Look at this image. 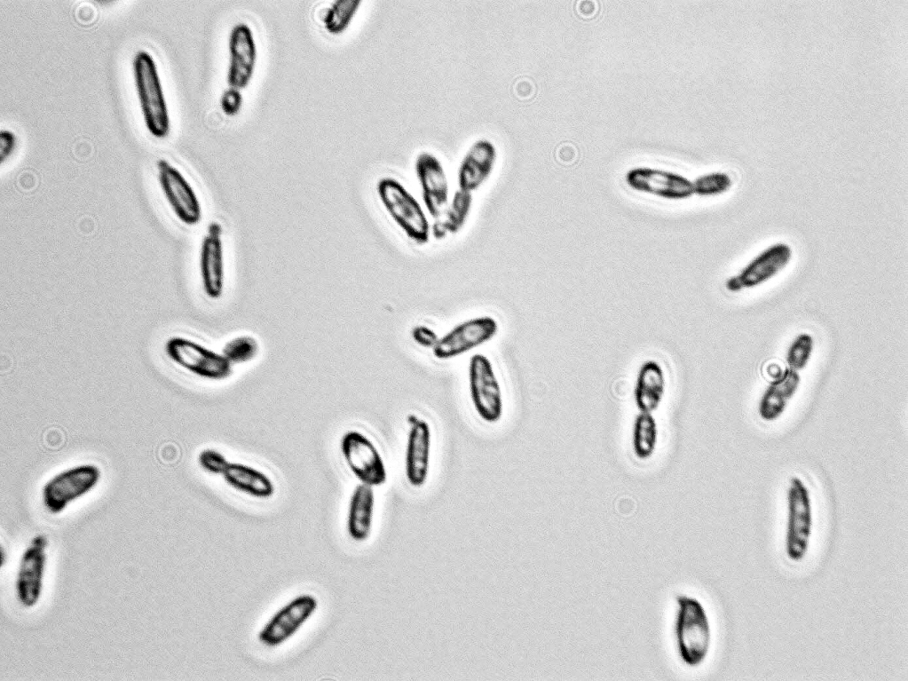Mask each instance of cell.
<instances>
[{"label": "cell", "mask_w": 908, "mask_h": 681, "mask_svg": "<svg viewBox=\"0 0 908 681\" xmlns=\"http://www.w3.org/2000/svg\"><path fill=\"white\" fill-rule=\"evenodd\" d=\"M137 96L147 131L156 138L165 137L170 126L168 105L154 56L138 49L131 60Z\"/></svg>", "instance_id": "cell-1"}, {"label": "cell", "mask_w": 908, "mask_h": 681, "mask_svg": "<svg viewBox=\"0 0 908 681\" xmlns=\"http://www.w3.org/2000/svg\"><path fill=\"white\" fill-rule=\"evenodd\" d=\"M675 637L678 654L689 667L702 664L711 645V627L702 603L694 597L675 596Z\"/></svg>", "instance_id": "cell-2"}, {"label": "cell", "mask_w": 908, "mask_h": 681, "mask_svg": "<svg viewBox=\"0 0 908 681\" xmlns=\"http://www.w3.org/2000/svg\"><path fill=\"white\" fill-rule=\"evenodd\" d=\"M101 477L100 467L93 463L75 464L54 473L42 486L43 507L50 515L62 514L71 503L92 492Z\"/></svg>", "instance_id": "cell-3"}, {"label": "cell", "mask_w": 908, "mask_h": 681, "mask_svg": "<svg viewBox=\"0 0 908 681\" xmlns=\"http://www.w3.org/2000/svg\"><path fill=\"white\" fill-rule=\"evenodd\" d=\"M376 190L384 209L406 235L417 244L427 243L430 233L429 221L406 186L394 178L384 177L378 180Z\"/></svg>", "instance_id": "cell-4"}, {"label": "cell", "mask_w": 908, "mask_h": 681, "mask_svg": "<svg viewBox=\"0 0 908 681\" xmlns=\"http://www.w3.org/2000/svg\"><path fill=\"white\" fill-rule=\"evenodd\" d=\"M786 508V554L791 561L801 562L809 548L814 516L810 491L798 476H794L789 480Z\"/></svg>", "instance_id": "cell-5"}, {"label": "cell", "mask_w": 908, "mask_h": 681, "mask_svg": "<svg viewBox=\"0 0 908 681\" xmlns=\"http://www.w3.org/2000/svg\"><path fill=\"white\" fill-rule=\"evenodd\" d=\"M164 352L175 365L201 379L222 381L233 374V365L222 353L185 337L168 338Z\"/></svg>", "instance_id": "cell-6"}, {"label": "cell", "mask_w": 908, "mask_h": 681, "mask_svg": "<svg viewBox=\"0 0 908 681\" xmlns=\"http://www.w3.org/2000/svg\"><path fill=\"white\" fill-rule=\"evenodd\" d=\"M49 540L44 534L35 535L20 556L14 580L18 603L32 609L41 600L48 559Z\"/></svg>", "instance_id": "cell-7"}, {"label": "cell", "mask_w": 908, "mask_h": 681, "mask_svg": "<svg viewBox=\"0 0 908 681\" xmlns=\"http://www.w3.org/2000/svg\"><path fill=\"white\" fill-rule=\"evenodd\" d=\"M470 396L478 416L487 424L499 422L503 415V398L491 360L484 354L472 355L468 366Z\"/></svg>", "instance_id": "cell-8"}, {"label": "cell", "mask_w": 908, "mask_h": 681, "mask_svg": "<svg viewBox=\"0 0 908 681\" xmlns=\"http://www.w3.org/2000/svg\"><path fill=\"white\" fill-rule=\"evenodd\" d=\"M161 190L176 218L184 225L196 226L201 220L200 199L186 176L164 158L156 161Z\"/></svg>", "instance_id": "cell-9"}, {"label": "cell", "mask_w": 908, "mask_h": 681, "mask_svg": "<svg viewBox=\"0 0 908 681\" xmlns=\"http://www.w3.org/2000/svg\"><path fill=\"white\" fill-rule=\"evenodd\" d=\"M340 449L346 465L360 483L379 487L387 480L384 461L373 441L362 432L349 430L343 433Z\"/></svg>", "instance_id": "cell-10"}, {"label": "cell", "mask_w": 908, "mask_h": 681, "mask_svg": "<svg viewBox=\"0 0 908 681\" xmlns=\"http://www.w3.org/2000/svg\"><path fill=\"white\" fill-rule=\"evenodd\" d=\"M793 249L786 242H775L763 249L749 260L737 274L725 281L730 292L762 286L779 274L790 264Z\"/></svg>", "instance_id": "cell-11"}, {"label": "cell", "mask_w": 908, "mask_h": 681, "mask_svg": "<svg viewBox=\"0 0 908 681\" xmlns=\"http://www.w3.org/2000/svg\"><path fill=\"white\" fill-rule=\"evenodd\" d=\"M317 598L301 594L277 610L258 633V640L268 647H277L290 639L313 615Z\"/></svg>", "instance_id": "cell-12"}, {"label": "cell", "mask_w": 908, "mask_h": 681, "mask_svg": "<svg viewBox=\"0 0 908 681\" xmlns=\"http://www.w3.org/2000/svg\"><path fill=\"white\" fill-rule=\"evenodd\" d=\"M497 332L498 323L491 316L466 320L438 338L433 355L438 360L456 358L487 343Z\"/></svg>", "instance_id": "cell-13"}, {"label": "cell", "mask_w": 908, "mask_h": 681, "mask_svg": "<svg viewBox=\"0 0 908 681\" xmlns=\"http://www.w3.org/2000/svg\"><path fill=\"white\" fill-rule=\"evenodd\" d=\"M625 181L634 190L667 200H683L694 194L692 180L662 168L633 167L626 172Z\"/></svg>", "instance_id": "cell-14"}, {"label": "cell", "mask_w": 908, "mask_h": 681, "mask_svg": "<svg viewBox=\"0 0 908 681\" xmlns=\"http://www.w3.org/2000/svg\"><path fill=\"white\" fill-rule=\"evenodd\" d=\"M228 86L242 89L250 82L257 59V46L251 27L245 21L234 23L228 34Z\"/></svg>", "instance_id": "cell-15"}, {"label": "cell", "mask_w": 908, "mask_h": 681, "mask_svg": "<svg viewBox=\"0 0 908 681\" xmlns=\"http://www.w3.org/2000/svg\"><path fill=\"white\" fill-rule=\"evenodd\" d=\"M415 168L424 205L430 215L438 218L448 204L449 184L445 168L435 154L427 151L417 154Z\"/></svg>", "instance_id": "cell-16"}, {"label": "cell", "mask_w": 908, "mask_h": 681, "mask_svg": "<svg viewBox=\"0 0 908 681\" xmlns=\"http://www.w3.org/2000/svg\"><path fill=\"white\" fill-rule=\"evenodd\" d=\"M222 226L212 222L207 228L200 249L199 267L202 289L210 299H218L225 286V257Z\"/></svg>", "instance_id": "cell-17"}, {"label": "cell", "mask_w": 908, "mask_h": 681, "mask_svg": "<svg viewBox=\"0 0 908 681\" xmlns=\"http://www.w3.org/2000/svg\"><path fill=\"white\" fill-rule=\"evenodd\" d=\"M497 158L494 144L487 139L475 140L463 154L457 170L459 189L472 193L491 174Z\"/></svg>", "instance_id": "cell-18"}, {"label": "cell", "mask_w": 908, "mask_h": 681, "mask_svg": "<svg viewBox=\"0 0 908 681\" xmlns=\"http://www.w3.org/2000/svg\"><path fill=\"white\" fill-rule=\"evenodd\" d=\"M431 447L430 424L416 419L410 425L405 452V473L414 487H422L428 478Z\"/></svg>", "instance_id": "cell-19"}, {"label": "cell", "mask_w": 908, "mask_h": 681, "mask_svg": "<svg viewBox=\"0 0 908 681\" xmlns=\"http://www.w3.org/2000/svg\"><path fill=\"white\" fill-rule=\"evenodd\" d=\"M801 377L799 372L789 368H784L772 378L762 393L757 414L762 421L773 423L786 411L790 402L799 392Z\"/></svg>", "instance_id": "cell-20"}, {"label": "cell", "mask_w": 908, "mask_h": 681, "mask_svg": "<svg viewBox=\"0 0 908 681\" xmlns=\"http://www.w3.org/2000/svg\"><path fill=\"white\" fill-rule=\"evenodd\" d=\"M373 487L360 483L351 495L347 513V532L355 542H365L372 530L375 511Z\"/></svg>", "instance_id": "cell-21"}, {"label": "cell", "mask_w": 908, "mask_h": 681, "mask_svg": "<svg viewBox=\"0 0 908 681\" xmlns=\"http://www.w3.org/2000/svg\"><path fill=\"white\" fill-rule=\"evenodd\" d=\"M222 477L230 487L254 498L268 499L275 492L274 484L267 474L242 463H229Z\"/></svg>", "instance_id": "cell-22"}, {"label": "cell", "mask_w": 908, "mask_h": 681, "mask_svg": "<svg viewBox=\"0 0 908 681\" xmlns=\"http://www.w3.org/2000/svg\"><path fill=\"white\" fill-rule=\"evenodd\" d=\"M665 392L664 373L654 360L640 368L635 388V401L641 413L650 414L659 405Z\"/></svg>", "instance_id": "cell-23"}, {"label": "cell", "mask_w": 908, "mask_h": 681, "mask_svg": "<svg viewBox=\"0 0 908 681\" xmlns=\"http://www.w3.org/2000/svg\"><path fill=\"white\" fill-rule=\"evenodd\" d=\"M472 201V193L456 190L443 213L433 223V236L442 240L458 233L470 215Z\"/></svg>", "instance_id": "cell-24"}, {"label": "cell", "mask_w": 908, "mask_h": 681, "mask_svg": "<svg viewBox=\"0 0 908 681\" xmlns=\"http://www.w3.org/2000/svg\"><path fill=\"white\" fill-rule=\"evenodd\" d=\"M361 0H333L325 9L321 21L331 34L343 32L359 9Z\"/></svg>", "instance_id": "cell-25"}, {"label": "cell", "mask_w": 908, "mask_h": 681, "mask_svg": "<svg viewBox=\"0 0 908 681\" xmlns=\"http://www.w3.org/2000/svg\"><path fill=\"white\" fill-rule=\"evenodd\" d=\"M656 422L650 414L642 413L634 424L633 447L636 455L644 459L649 457L656 445Z\"/></svg>", "instance_id": "cell-26"}, {"label": "cell", "mask_w": 908, "mask_h": 681, "mask_svg": "<svg viewBox=\"0 0 908 681\" xmlns=\"http://www.w3.org/2000/svg\"><path fill=\"white\" fill-rule=\"evenodd\" d=\"M815 340L810 333L801 332L789 344L785 359L788 368L797 372L805 369L814 352Z\"/></svg>", "instance_id": "cell-27"}, {"label": "cell", "mask_w": 908, "mask_h": 681, "mask_svg": "<svg viewBox=\"0 0 908 681\" xmlns=\"http://www.w3.org/2000/svg\"><path fill=\"white\" fill-rule=\"evenodd\" d=\"M259 351L257 340L250 335L234 337L225 343L221 353L232 364H244L254 360Z\"/></svg>", "instance_id": "cell-28"}, {"label": "cell", "mask_w": 908, "mask_h": 681, "mask_svg": "<svg viewBox=\"0 0 908 681\" xmlns=\"http://www.w3.org/2000/svg\"><path fill=\"white\" fill-rule=\"evenodd\" d=\"M692 184L694 194L710 196L727 192L732 186V180L724 171H711L698 176Z\"/></svg>", "instance_id": "cell-29"}, {"label": "cell", "mask_w": 908, "mask_h": 681, "mask_svg": "<svg viewBox=\"0 0 908 681\" xmlns=\"http://www.w3.org/2000/svg\"><path fill=\"white\" fill-rule=\"evenodd\" d=\"M200 468L207 473L222 475L229 464L227 458L218 450L204 448L197 456Z\"/></svg>", "instance_id": "cell-30"}, {"label": "cell", "mask_w": 908, "mask_h": 681, "mask_svg": "<svg viewBox=\"0 0 908 681\" xmlns=\"http://www.w3.org/2000/svg\"><path fill=\"white\" fill-rule=\"evenodd\" d=\"M242 99L240 89L228 86L220 96V106L225 113L233 115L240 110Z\"/></svg>", "instance_id": "cell-31"}, {"label": "cell", "mask_w": 908, "mask_h": 681, "mask_svg": "<svg viewBox=\"0 0 908 681\" xmlns=\"http://www.w3.org/2000/svg\"><path fill=\"white\" fill-rule=\"evenodd\" d=\"M412 337L417 344L431 349L439 338L431 329L423 325L415 326L412 330Z\"/></svg>", "instance_id": "cell-32"}, {"label": "cell", "mask_w": 908, "mask_h": 681, "mask_svg": "<svg viewBox=\"0 0 908 681\" xmlns=\"http://www.w3.org/2000/svg\"><path fill=\"white\" fill-rule=\"evenodd\" d=\"M17 142L16 134L10 129L0 131V162L3 163L13 152Z\"/></svg>", "instance_id": "cell-33"}, {"label": "cell", "mask_w": 908, "mask_h": 681, "mask_svg": "<svg viewBox=\"0 0 908 681\" xmlns=\"http://www.w3.org/2000/svg\"><path fill=\"white\" fill-rule=\"evenodd\" d=\"M557 160L564 164L573 163L579 156V149L571 141H565L558 145L556 150Z\"/></svg>", "instance_id": "cell-34"}, {"label": "cell", "mask_w": 908, "mask_h": 681, "mask_svg": "<svg viewBox=\"0 0 908 681\" xmlns=\"http://www.w3.org/2000/svg\"><path fill=\"white\" fill-rule=\"evenodd\" d=\"M598 9V3L596 0H580L576 4L577 12L584 18L594 17Z\"/></svg>", "instance_id": "cell-35"}]
</instances>
